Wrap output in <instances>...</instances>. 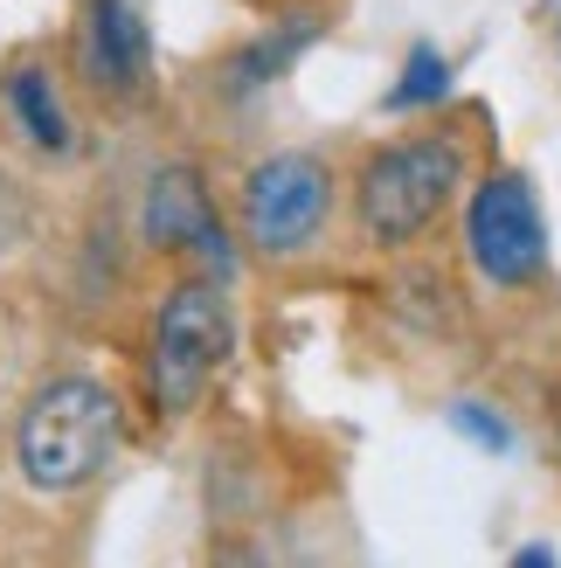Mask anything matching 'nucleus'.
Returning a JSON list of instances; mask_svg holds the SVG:
<instances>
[{
  "label": "nucleus",
  "instance_id": "6",
  "mask_svg": "<svg viewBox=\"0 0 561 568\" xmlns=\"http://www.w3.org/2000/svg\"><path fill=\"white\" fill-rule=\"evenodd\" d=\"M70 55H76V83L111 111L153 91V28L139 0H83Z\"/></svg>",
  "mask_w": 561,
  "mask_h": 568
},
{
  "label": "nucleus",
  "instance_id": "9",
  "mask_svg": "<svg viewBox=\"0 0 561 568\" xmlns=\"http://www.w3.org/2000/svg\"><path fill=\"white\" fill-rule=\"evenodd\" d=\"M313 36H319V14L298 8L285 28H271V36H257V42L236 55V63H230V83H236V91H257V83H271L277 70H292V55L313 42Z\"/></svg>",
  "mask_w": 561,
  "mask_h": 568
},
{
  "label": "nucleus",
  "instance_id": "12",
  "mask_svg": "<svg viewBox=\"0 0 561 568\" xmlns=\"http://www.w3.org/2000/svg\"><path fill=\"white\" fill-rule=\"evenodd\" d=\"M451 423H458L471 444H486V450H513V430H507V423H499L486 403H458V409H451Z\"/></svg>",
  "mask_w": 561,
  "mask_h": 568
},
{
  "label": "nucleus",
  "instance_id": "10",
  "mask_svg": "<svg viewBox=\"0 0 561 568\" xmlns=\"http://www.w3.org/2000/svg\"><path fill=\"white\" fill-rule=\"evenodd\" d=\"M443 91H451V63L424 42V49H409V63H402V83L388 91V104L396 111H409V104H437Z\"/></svg>",
  "mask_w": 561,
  "mask_h": 568
},
{
  "label": "nucleus",
  "instance_id": "5",
  "mask_svg": "<svg viewBox=\"0 0 561 568\" xmlns=\"http://www.w3.org/2000/svg\"><path fill=\"white\" fill-rule=\"evenodd\" d=\"M465 250H471V264H479V277L499 284V292L534 284V271L548 257V222H541V202H534V181H520V174L479 181V194H471V209H465Z\"/></svg>",
  "mask_w": 561,
  "mask_h": 568
},
{
  "label": "nucleus",
  "instance_id": "4",
  "mask_svg": "<svg viewBox=\"0 0 561 568\" xmlns=\"http://www.w3.org/2000/svg\"><path fill=\"white\" fill-rule=\"evenodd\" d=\"M333 215V166L319 153H271L243 181V236L257 257H298L313 250Z\"/></svg>",
  "mask_w": 561,
  "mask_h": 568
},
{
  "label": "nucleus",
  "instance_id": "13",
  "mask_svg": "<svg viewBox=\"0 0 561 568\" xmlns=\"http://www.w3.org/2000/svg\"><path fill=\"white\" fill-rule=\"evenodd\" d=\"M271 8H313V0H271Z\"/></svg>",
  "mask_w": 561,
  "mask_h": 568
},
{
  "label": "nucleus",
  "instance_id": "7",
  "mask_svg": "<svg viewBox=\"0 0 561 568\" xmlns=\"http://www.w3.org/2000/svg\"><path fill=\"white\" fill-rule=\"evenodd\" d=\"M139 230L160 257H194L208 264V277L230 271V243H222V222H215V202L194 166H160L153 187H146V215H139Z\"/></svg>",
  "mask_w": 561,
  "mask_h": 568
},
{
  "label": "nucleus",
  "instance_id": "1",
  "mask_svg": "<svg viewBox=\"0 0 561 568\" xmlns=\"http://www.w3.org/2000/svg\"><path fill=\"white\" fill-rule=\"evenodd\" d=\"M119 395L91 375H55L28 395V409L14 423V471L21 486H35L49 499L83 493L119 450Z\"/></svg>",
  "mask_w": 561,
  "mask_h": 568
},
{
  "label": "nucleus",
  "instance_id": "2",
  "mask_svg": "<svg viewBox=\"0 0 561 568\" xmlns=\"http://www.w3.org/2000/svg\"><path fill=\"white\" fill-rule=\"evenodd\" d=\"M236 347V320L215 277H181L153 312V354H146V382H153V409L166 423H181L202 409V395L215 388L222 361Z\"/></svg>",
  "mask_w": 561,
  "mask_h": 568
},
{
  "label": "nucleus",
  "instance_id": "11",
  "mask_svg": "<svg viewBox=\"0 0 561 568\" xmlns=\"http://www.w3.org/2000/svg\"><path fill=\"white\" fill-rule=\"evenodd\" d=\"M28 222H35V202H28V181L0 166V250L28 243Z\"/></svg>",
  "mask_w": 561,
  "mask_h": 568
},
{
  "label": "nucleus",
  "instance_id": "3",
  "mask_svg": "<svg viewBox=\"0 0 561 568\" xmlns=\"http://www.w3.org/2000/svg\"><path fill=\"white\" fill-rule=\"evenodd\" d=\"M458 181H465V146L443 139V132L381 146L368 166H360V187H354L360 230H368L381 250H409L416 236H430V222L443 209H451Z\"/></svg>",
  "mask_w": 561,
  "mask_h": 568
},
{
  "label": "nucleus",
  "instance_id": "8",
  "mask_svg": "<svg viewBox=\"0 0 561 568\" xmlns=\"http://www.w3.org/2000/svg\"><path fill=\"white\" fill-rule=\"evenodd\" d=\"M0 125H8L35 160H70L83 146V139H76V111L63 98V77H55L42 55L8 63V77H0Z\"/></svg>",
  "mask_w": 561,
  "mask_h": 568
}]
</instances>
